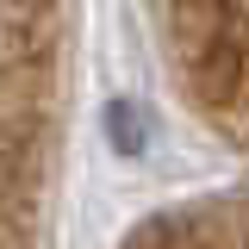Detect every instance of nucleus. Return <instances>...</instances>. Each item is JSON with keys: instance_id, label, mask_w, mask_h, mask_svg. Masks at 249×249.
<instances>
[{"instance_id": "f257e3e1", "label": "nucleus", "mask_w": 249, "mask_h": 249, "mask_svg": "<svg viewBox=\"0 0 249 249\" xmlns=\"http://www.w3.org/2000/svg\"><path fill=\"white\" fill-rule=\"evenodd\" d=\"M112 143L119 150H143V112L137 106H112Z\"/></svg>"}]
</instances>
